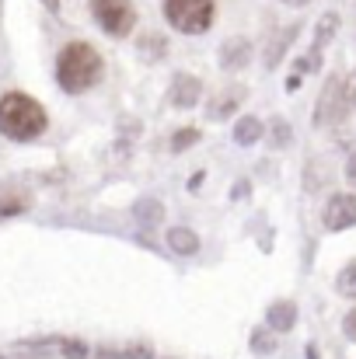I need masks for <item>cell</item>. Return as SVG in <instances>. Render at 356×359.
I'll return each mask as SVG.
<instances>
[{"label":"cell","instance_id":"obj_15","mask_svg":"<svg viewBox=\"0 0 356 359\" xmlns=\"http://www.w3.org/2000/svg\"><path fill=\"white\" fill-rule=\"evenodd\" d=\"M251 349H255V353H262V356H269V353L276 349V342H272V332H269V328H258V332L251 335Z\"/></svg>","mask_w":356,"mask_h":359},{"label":"cell","instance_id":"obj_8","mask_svg":"<svg viewBox=\"0 0 356 359\" xmlns=\"http://www.w3.org/2000/svg\"><path fill=\"white\" fill-rule=\"evenodd\" d=\"M265 328L269 332H294L297 328V304L294 300H276L269 311H265Z\"/></svg>","mask_w":356,"mask_h":359},{"label":"cell","instance_id":"obj_3","mask_svg":"<svg viewBox=\"0 0 356 359\" xmlns=\"http://www.w3.org/2000/svg\"><path fill=\"white\" fill-rule=\"evenodd\" d=\"M161 11L182 35H203L213 25V0H164Z\"/></svg>","mask_w":356,"mask_h":359},{"label":"cell","instance_id":"obj_12","mask_svg":"<svg viewBox=\"0 0 356 359\" xmlns=\"http://www.w3.org/2000/svg\"><path fill=\"white\" fill-rule=\"evenodd\" d=\"M336 290H339V297L356 300V258L339 269V276H336Z\"/></svg>","mask_w":356,"mask_h":359},{"label":"cell","instance_id":"obj_16","mask_svg":"<svg viewBox=\"0 0 356 359\" xmlns=\"http://www.w3.org/2000/svg\"><path fill=\"white\" fill-rule=\"evenodd\" d=\"M343 335H346L350 342H356V307H350L346 318H343Z\"/></svg>","mask_w":356,"mask_h":359},{"label":"cell","instance_id":"obj_11","mask_svg":"<svg viewBox=\"0 0 356 359\" xmlns=\"http://www.w3.org/2000/svg\"><path fill=\"white\" fill-rule=\"evenodd\" d=\"M262 133H265V126L255 119V116H244V119L235 126V140L241 147H251V143H258L262 140Z\"/></svg>","mask_w":356,"mask_h":359},{"label":"cell","instance_id":"obj_7","mask_svg":"<svg viewBox=\"0 0 356 359\" xmlns=\"http://www.w3.org/2000/svg\"><path fill=\"white\" fill-rule=\"evenodd\" d=\"M199 95H203V84H199V77H192V74H178V77L171 81V88H168V102H171L175 109H196Z\"/></svg>","mask_w":356,"mask_h":359},{"label":"cell","instance_id":"obj_19","mask_svg":"<svg viewBox=\"0 0 356 359\" xmlns=\"http://www.w3.org/2000/svg\"><path fill=\"white\" fill-rule=\"evenodd\" d=\"M346 95H350V105H356V70L346 77Z\"/></svg>","mask_w":356,"mask_h":359},{"label":"cell","instance_id":"obj_13","mask_svg":"<svg viewBox=\"0 0 356 359\" xmlns=\"http://www.w3.org/2000/svg\"><path fill=\"white\" fill-rule=\"evenodd\" d=\"M60 356L63 359H88L91 356V346L84 339H60Z\"/></svg>","mask_w":356,"mask_h":359},{"label":"cell","instance_id":"obj_9","mask_svg":"<svg viewBox=\"0 0 356 359\" xmlns=\"http://www.w3.org/2000/svg\"><path fill=\"white\" fill-rule=\"evenodd\" d=\"M168 248L175 255H196L199 251V238L192 231H185V227H171L168 231Z\"/></svg>","mask_w":356,"mask_h":359},{"label":"cell","instance_id":"obj_1","mask_svg":"<svg viewBox=\"0 0 356 359\" xmlns=\"http://www.w3.org/2000/svg\"><path fill=\"white\" fill-rule=\"evenodd\" d=\"M102 56L91 42H67L56 56V81L67 95H84L102 81Z\"/></svg>","mask_w":356,"mask_h":359},{"label":"cell","instance_id":"obj_21","mask_svg":"<svg viewBox=\"0 0 356 359\" xmlns=\"http://www.w3.org/2000/svg\"><path fill=\"white\" fill-rule=\"evenodd\" d=\"M0 359H7V356H0Z\"/></svg>","mask_w":356,"mask_h":359},{"label":"cell","instance_id":"obj_20","mask_svg":"<svg viewBox=\"0 0 356 359\" xmlns=\"http://www.w3.org/2000/svg\"><path fill=\"white\" fill-rule=\"evenodd\" d=\"M283 4H290V7H304L308 0H283Z\"/></svg>","mask_w":356,"mask_h":359},{"label":"cell","instance_id":"obj_5","mask_svg":"<svg viewBox=\"0 0 356 359\" xmlns=\"http://www.w3.org/2000/svg\"><path fill=\"white\" fill-rule=\"evenodd\" d=\"M350 95H346V81L343 77H332L322 95H318V105H315V126H336L350 116Z\"/></svg>","mask_w":356,"mask_h":359},{"label":"cell","instance_id":"obj_2","mask_svg":"<svg viewBox=\"0 0 356 359\" xmlns=\"http://www.w3.org/2000/svg\"><path fill=\"white\" fill-rule=\"evenodd\" d=\"M46 126H49V116L32 95L7 91L0 98V136L14 143H32L46 133Z\"/></svg>","mask_w":356,"mask_h":359},{"label":"cell","instance_id":"obj_10","mask_svg":"<svg viewBox=\"0 0 356 359\" xmlns=\"http://www.w3.org/2000/svg\"><path fill=\"white\" fill-rule=\"evenodd\" d=\"M248 56H251V49H248V42H241V39L228 42V46L220 49V63H224L228 70H241V67L248 63Z\"/></svg>","mask_w":356,"mask_h":359},{"label":"cell","instance_id":"obj_18","mask_svg":"<svg viewBox=\"0 0 356 359\" xmlns=\"http://www.w3.org/2000/svg\"><path fill=\"white\" fill-rule=\"evenodd\" d=\"M346 182H350V185L356 189V154L350 157V161H346Z\"/></svg>","mask_w":356,"mask_h":359},{"label":"cell","instance_id":"obj_4","mask_svg":"<svg viewBox=\"0 0 356 359\" xmlns=\"http://www.w3.org/2000/svg\"><path fill=\"white\" fill-rule=\"evenodd\" d=\"M91 14L102 25V32H109L116 39L129 35L136 28V7H133V0H91Z\"/></svg>","mask_w":356,"mask_h":359},{"label":"cell","instance_id":"obj_14","mask_svg":"<svg viewBox=\"0 0 356 359\" xmlns=\"http://www.w3.org/2000/svg\"><path fill=\"white\" fill-rule=\"evenodd\" d=\"M192 143H199V129H192V126H185V129H178V133L171 136V150H175V154L189 150Z\"/></svg>","mask_w":356,"mask_h":359},{"label":"cell","instance_id":"obj_17","mask_svg":"<svg viewBox=\"0 0 356 359\" xmlns=\"http://www.w3.org/2000/svg\"><path fill=\"white\" fill-rule=\"evenodd\" d=\"M126 359H150V346H133Z\"/></svg>","mask_w":356,"mask_h":359},{"label":"cell","instance_id":"obj_6","mask_svg":"<svg viewBox=\"0 0 356 359\" xmlns=\"http://www.w3.org/2000/svg\"><path fill=\"white\" fill-rule=\"evenodd\" d=\"M322 224L332 234L356 227V192H336V196H329V203L322 210Z\"/></svg>","mask_w":356,"mask_h":359}]
</instances>
